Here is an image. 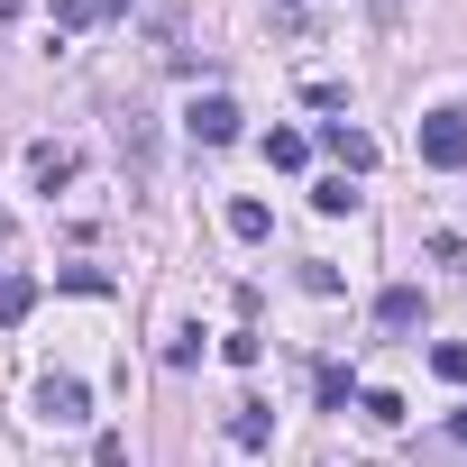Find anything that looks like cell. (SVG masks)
Wrapping results in <instances>:
<instances>
[{
	"instance_id": "obj_10",
	"label": "cell",
	"mask_w": 467,
	"mask_h": 467,
	"mask_svg": "<svg viewBox=\"0 0 467 467\" xmlns=\"http://www.w3.org/2000/svg\"><path fill=\"white\" fill-rule=\"evenodd\" d=\"M257 147H266V165H275V174H294V165L312 156V138H303V129H266Z\"/></svg>"
},
{
	"instance_id": "obj_7",
	"label": "cell",
	"mask_w": 467,
	"mask_h": 467,
	"mask_svg": "<svg viewBox=\"0 0 467 467\" xmlns=\"http://www.w3.org/2000/svg\"><path fill=\"white\" fill-rule=\"evenodd\" d=\"M119 156H129V174H147V165H156V119H147V110H129V119H119Z\"/></svg>"
},
{
	"instance_id": "obj_16",
	"label": "cell",
	"mask_w": 467,
	"mask_h": 467,
	"mask_svg": "<svg viewBox=\"0 0 467 467\" xmlns=\"http://www.w3.org/2000/svg\"><path fill=\"white\" fill-rule=\"evenodd\" d=\"M220 358H229V367H257V358H266V339H257V330H229V339H220Z\"/></svg>"
},
{
	"instance_id": "obj_19",
	"label": "cell",
	"mask_w": 467,
	"mask_h": 467,
	"mask_svg": "<svg viewBox=\"0 0 467 467\" xmlns=\"http://www.w3.org/2000/svg\"><path fill=\"white\" fill-rule=\"evenodd\" d=\"M56 285H65V294H110V275H101V266H65Z\"/></svg>"
},
{
	"instance_id": "obj_4",
	"label": "cell",
	"mask_w": 467,
	"mask_h": 467,
	"mask_svg": "<svg viewBox=\"0 0 467 467\" xmlns=\"http://www.w3.org/2000/svg\"><path fill=\"white\" fill-rule=\"evenodd\" d=\"M321 147L339 156V174H367V165H376V138H367V129H348V119H321Z\"/></svg>"
},
{
	"instance_id": "obj_20",
	"label": "cell",
	"mask_w": 467,
	"mask_h": 467,
	"mask_svg": "<svg viewBox=\"0 0 467 467\" xmlns=\"http://www.w3.org/2000/svg\"><path fill=\"white\" fill-rule=\"evenodd\" d=\"M92 467H129V440H119V431H101V440H92Z\"/></svg>"
},
{
	"instance_id": "obj_23",
	"label": "cell",
	"mask_w": 467,
	"mask_h": 467,
	"mask_svg": "<svg viewBox=\"0 0 467 467\" xmlns=\"http://www.w3.org/2000/svg\"><path fill=\"white\" fill-rule=\"evenodd\" d=\"M0 248H10V211H0Z\"/></svg>"
},
{
	"instance_id": "obj_21",
	"label": "cell",
	"mask_w": 467,
	"mask_h": 467,
	"mask_svg": "<svg viewBox=\"0 0 467 467\" xmlns=\"http://www.w3.org/2000/svg\"><path fill=\"white\" fill-rule=\"evenodd\" d=\"M83 10H92V19H129V0H83Z\"/></svg>"
},
{
	"instance_id": "obj_1",
	"label": "cell",
	"mask_w": 467,
	"mask_h": 467,
	"mask_svg": "<svg viewBox=\"0 0 467 467\" xmlns=\"http://www.w3.org/2000/svg\"><path fill=\"white\" fill-rule=\"evenodd\" d=\"M421 165H440V174L467 165V110H431L421 119Z\"/></svg>"
},
{
	"instance_id": "obj_15",
	"label": "cell",
	"mask_w": 467,
	"mask_h": 467,
	"mask_svg": "<svg viewBox=\"0 0 467 467\" xmlns=\"http://www.w3.org/2000/svg\"><path fill=\"white\" fill-rule=\"evenodd\" d=\"M358 412H367V421H385V431H394V421H403V394H385V385H367V394H358Z\"/></svg>"
},
{
	"instance_id": "obj_2",
	"label": "cell",
	"mask_w": 467,
	"mask_h": 467,
	"mask_svg": "<svg viewBox=\"0 0 467 467\" xmlns=\"http://www.w3.org/2000/svg\"><path fill=\"white\" fill-rule=\"evenodd\" d=\"M183 138H192V147H229V138H239V101H229V92H202V101L183 110Z\"/></svg>"
},
{
	"instance_id": "obj_11",
	"label": "cell",
	"mask_w": 467,
	"mask_h": 467,
	"mask_svg": "<svg viewBox=\"0 0 467 467\" xmlns=\"http://www.w3.org/2000/svg\"><path fill=\"white\" fill-rule=\"evenodd\" d=\"M312 394H321V412H348V394H358V376H348V367H321V376H312Z\"/></svg>"
},
{
	"instance_id": "obj_6",
	"label": "cell",
	"mask_w": 467,
	"mask_h": 467,
	"mask_svg": "<svg viewBox=\"0 0 467 467\" xmlns=\"http://www.w3.org/2000/svg\"><path fill=\"white\" fill-rule=\"evenodd\" d=\"M376 330H421V285H385L376 294Z\"/></svg>"
},
{
	"instance_id": "obj_12",
	"label": "cell",
	"mask_w": 467,
	"mask_h": 467,
	"mask_svg": "<svg viewBox=\"0 0 467 467\" xmlns=\"http://www.w3.org/2000/svg\"><path fill=\"white\" fill-rule=\"evenodd\" d=\"M266 229H275L266 202H229V239H266Z\"/></svg>"
},
{
	"instance_id": "obj_14",
	"label": "cell",
	"mask_w": 467,
	"mask_h": 467,
	"mask_svg": "<svg viewBox=\"0 0 467 467\" xmlns=\"http://www.w3.org/2000/svg\"><path fill=\"white\" fill-rule=\"evenodd\" d=\"M348 202H358V192H348V174H321V183H312V211H330V220H339Z\"/></svg>"
},
{
	"instance_id": "obj_13",
	"label": "cell",
	"mask_w": 467,
	"mask_h": 467,
	"mask_svg": "<svg viewBox=\"0 0 467 467\" xmlns=\"http://www.w3.org/2000/svg\"><path fill=\"white\" fill-rule=\"evenodd\" d=\"M431 376H440V385H467V339H440V348H431Z\"/></svg>"
},
{
	"instance_id": "obj_22",
	"label": "cell",
	"mask_w": 467,
	"mask_h": 467,
	"mask_svg": "<svg viewBox=\"0 0 467 467\" xmlns=\"http://www.w3.org/2000/svg\"><path fill=\"white\" fill-rule=\"evenodd\" d=\"M449 440H458V449H467V403H458V412H449Z\"/></svg>"
},
{
	"instance_id": "obj_8",
	"label": "cell",
	"mask_w": 467,
	"mask_h": 467,
	"mask_svg": "<svg viewBox=\"0 0 467 467\" xmlns=\"http://www.w3.org/2000/svg\"><path fill=\"white\" fill-rule=\"evenodd\" d=\"M37 312V275H0V330H19Z\"/></svg>"
},
{
	"instance_id": "obj_5",
	"label": "cell",
	"mask_w": 467,
	"mask_h": 467,
	"mask_svg": "<svg viewBox=\"0 0 467 467\" xmlns=\"http://www.w3.org/2000/svg\"><path fill=\"white\" fill-rule=\"evenodd\" d=\"M28 183H37V192H56V183H74V147H56V138H37V147H28Z\"/></svg>"
},
{
	"instance_id": "obj_3",
	"label": "cell",
	"mask_w": 467,
	"mask_h": 467,
	"mask_svg": "<svg viewBox=\"0 0 467 467\" xmlns=\"http://www.w3.org/2000/svg\"><path fill=\"white\" fill-rule=\"evenodd\" d=\"M37 421H56V431L92 421V394H83V376H47V385H37Z\"/></svg>"
},
{
	"instance_id": "obj_18",
	"label": "cell",
	"mask_w": 467,
	"mask_h": 467,
	"mask_svg": "<svg viewBox=\"0 0 467 467\" xmlns=\"http://www.w3.org/2000/svg\"><path fill=\"white\" fill-rule=\"evenodd\" d=\"M303 294H339V266L330 257H303Z\"/></svg>"
},
{
	"instance_id": "obj_9",
	"label": "cell",
	"mask_w": 467,
	"mask_h": 467,
	"mask_svg": "<svg viewBox=\"0 0 467 467\" xmlns=\"http://www.w3.org/2000/svg\"><path fill=\"white\" fill-rule=\"evenodd\" d=\"M229 440H239V449H266V440H275V412H266V403H239V412H229Z\"/></svg>"
},
{
	"instance_id": "obj_17",
	"label": "cell",
	"mask_w": 467,
	"mask_h": 467,
	"mask_svg": "<svg viewBox=\"0 0 467 467\" xmlns=\"http://www.w3.org/2000/svg\"><path fill=\"white\" fill-rule=\"evenodd\" d=\"M192 358H202V330H192V321H183V330H165V367H192Z\"/></svg>"
}]
</instances>
